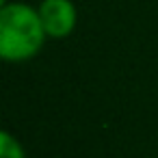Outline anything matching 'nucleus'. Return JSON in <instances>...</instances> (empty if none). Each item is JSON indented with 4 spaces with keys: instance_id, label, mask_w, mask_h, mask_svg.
I'll return each mask as SVG.
<instances>
[{
    "instance_id": "f03ea898",
    "label": "nucleus",
    "mask_w": 158,
    "mask_h": 158,
    "mask_svg": "<svg viewBox=\"0 0 158 158\" xmlns=\"http://www.w3.org/2000/svg\"><path fill=\"white\" fill-rule=\"evenodd\" d=\"M37 11L48 39H67L78 24V11L72 0H41Z\"/></svg>"
},
{
    "instance_id": "f257e3e1",
    "label": "nucleus",
    "mask_w": 158,
    "mask_h": 158,
    "mask_svg": "<svg viewBox=\"0 0 158 158\" xmlns=\"http://www.w3.org/2000/svg\"><path fill=\"white\" fill-rule=\"evenodd\" d=\"M48 41L37 7L9 2L0 7V59L5 63H24L35 59Z\"/></svg>"
},
{
    "instance_id": "7ed1b4c3",
    "label": "nucleus",
    "mask_w": 158,
    "mask_h": 158,
    "mask_svg": "<svg viewBox=\"0 0 158 158\" xmlns=\"http://www.w3.org/2000/svg\"><path fill=\"white\" fill-rule=\"evenodd\" d=\"M0 158H26L20 139L9 130H0Z\"/></svg>"
}]
</instances>
